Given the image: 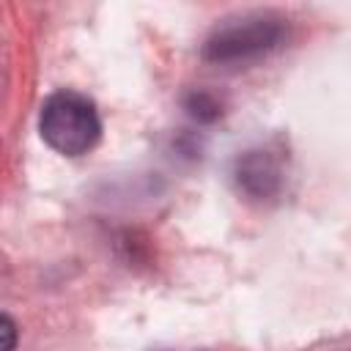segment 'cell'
<instances>
[{"mask_svg": "<svg viewBox=\"0 0 351 351\" xmlns=\"http://www.w3.org/2000/svg\"><path fill=\"white\" fill-rule=\"evenodd\" d=\"M0 326H3V335H5V343H3V351H14V337H16V326H14V321H11L8 315H3V321H0Z\"/></svg>", "mask_w": 351, "mask_h": 351, "instance_id": "obj_3", "label": "cell"}, {"mask_svg": "<svg viewBox=\"0 0 351 351\" xmlns=\"http://www.w3.org/2000/svg\"><path fill=\"white\" fill-rule=\"evenodd\" d=\"M280 36L277 25L269 19H244L241 25H230L217 30V36L208 41L206 55L208 58H239V55H250V52H261L269 44H274Z\"/></svg>", "mask_w": 351, "mask_h": 351, "instance_id": "obj_2", "label": "cell"}, {"mask_svg": "<svg viewBox=\"0 0 351 351\" xmlns=\"http://www.w3.org/2000/svg\"><path fill=\"white\" fill-rule=\"evenodd\" d=\"M41 137L63 156L88 154L101 137V121L93 101L77 90H58L41 104Z\"/></svg>", "mask_w": 351, "mask_h": 351, "instance_id": "obj_1", "label": "cell"}]
</instances>
